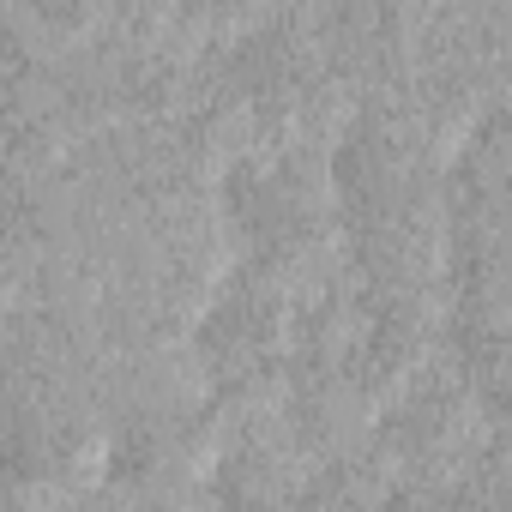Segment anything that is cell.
<instances>
[{
	"label": "cell",
	"instance_id": "cell-1",
	"mask_svg": "<svg viewBox=\"0 0 512 512\" xmlns=\"http://www.w3.org/2000/svg\"><path fill=\"white\" fill-rule=\"evenodd\" d=\"M235 223L247 229L253 247L266 253H302L320 235L326 217V193H320V169L302 151H272V157H241L223 181Z\"/></svg>",
	"mask_w": 512,
	"mask_h": 512
},
{
	"label": "cell",
	"instance_id": "cell-2",
	"mask_svg": "<svg viewBox=\"0 0 512 512\" xmlns=\"http://www.w3.org/2000/svg\"><path fill=\"white\" fill-rule=\"evenodd\" d=\"M284 320H290V302L272 278H235L199 320V356L211 362L217 380H241L272 362Z\"/></svg>",
	"mask_w": 512,
	"mask_h": 512
},
{
	"label": "cell",
	"instance_id": "cell-3",
	"mask_svg": "<svg viewBox=\"0 0 512 512\" xmlns=\"http://www.w3.org/2000/svg\"><path fill=\"white\" fill-rule=\"evenodd\" d=\"M422 350H428V308L416 296H374L356 314V338H350L344 374H350V386L362 398L368 392H398L416 374Z\"/></svg>",
	"mask_w": 512,
	"mask_h": 512
},
{
	"label": "cell",
	"instance_id": "cell-4",
	"mask_svg": "<svg viewBox=\"0 0 512 512\" xmlns=\"http://www.w3.org/2000/svg\"><path fill=\"white\" fill-rule=\"evenodd\" d=\"M470 392L458 374H428L422 386H398V398L380 416V446L410 464H440L464 446L470 428Z\"/></svg>",
	"mask_w": 512,
	"mask_h": 512
},
{
	"label": "cell",
	"instance_id": "cell-5",
	"mask_svg": "<svg viewBox=\"0 0 512 512\" xmlns=\"http://www.w3.org/2000/svg\"><path fill=\"white\" fill-rule=\"evenodd\" d=\"M229 512H326L320 500H314V488H284V494H272V500H253V506H229Z\"/></svg>",
	"mask_w": 512,
	"mask_h": 512
}]
</instances>
